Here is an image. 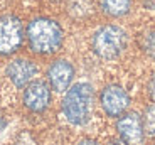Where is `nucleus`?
Segmentation results:
<instances>
[{
    "label": "nucleus",
    "mask_w": 155,
    "mask_h": 145,
    "mask_svg": "<svg viewBox=\"0 0 155 145\" xmlns=\"http://www.w3.org/2000/svg\"><path fill=\"white\" fill-rule=\"evenodd\" d=\"M25 37L32 52L47 56L61 49L64 32L58 20L51 17H35L27 24Z\"/></svg>",
    "instance_id": "nucleus-1"
},
{
    "label": "nucleus",
    "mask_w": 155,
    "mask_h": 145,
    "mask_svg": "<svg viewBox=\"0 0 155 145\" xmlns=\"http://www.w3.org/2000/svg\"><path fill=\"white\" fill-rule=\"evenodd\" d=\"M94 105V88L86 81L71 84L62 98V115L71 125H86L91 118Z\"/></svg>",
    "instance_id": "nucleus-2"
},
{
    "label": "nucleus",
    "mask_w": 155,
    "mask_h": 145,
    "mask_svg": "<svg viewBox=\"0 0 155 145\" xmlns=\"http://www.w3.org/2000/svg\"><path fill=\"white\" fill-rule=\"evenodd\" d=\"M128 46V34L116 24L101 25L91 35V49L103 61H113L120 58Z\"/></svg>",
    "instance_id": "nucleus-3"
},
{
    "label": "nucleus",
    "mask_w": 155,
    "mask_h": 145,
    "mask_svg": "<svg viewBox=\"0 0 155 145\" xmlns=\"http://www.w3.org/2000/svg\"><path fill=\"white\" fill-rule=\"evenodd\" d=\"M25 31L24 24L14 14L0 15V56H12L22 47Z\"/></svg>",
    "instance_id": "nucleus-4"
},
{
    "label": "nucleus",
    "mask_w": 155,
    "mask_h": 145,
    "mask_svg": "<svg viewBox=\"0 0 155 145\" xmlns=\"http://www.w3.org/2000/svg\"><path fill=\"white\" fill-rule=\"evenodd\" d=\"M130 94L120 84H108L100 93V105L108 117H120L130 106Z\"/></svg>",
    "instance_id": "nucleus-5"
},
{
    "label": "nucleus",
    "mask_w": 155,
    "mask_h": 145,
    "mask_svg": "<svg viewBox=\"0 0 155 145\" xmlns=\"http://www.w3.org/2000/svg\"><path fill=\"white\" fill-rule=\"evenodd\" d=\"M51 86L42 79H34L24 88L22 103L32 113H42L51 105Z\"/></svg>",
    "instance_id": "nucleus-6"
},
{
    "label": "nucleus",
    "mask_w": 155,
    "mask_h": 145,
    "mask_svg": "<svg viewBox=\"0 0 155 145\" xmlns=\"http://www.w3.org/2000/svg\"><path fill=\"white\" fill-rule=\"evenodd\" d=\"M47 83L52 91L66 93V90L73 84L74 79V66L68 59H56L49 64L46 71Z\"/></svg>",
    "instance_id": "nucleus-7"
},
{
    "label": "nucleus",
    "mask_w": 155,
    "mask_h": 145,
    "mask_svg": "<svg viewBox=\"0 0 155 145\" xmlns=\"http://www.w3.org/2000/svg\"><path fill=\"white\" fill-rule=\"evenodd\" d=\"M116 130H118V135L128 145H138L143 142V120L135 111H125L123 115H120L116 120Z\"/></svg>",
    "instance_id": "nucleus-8"
},
{
    "label": "nucleus",
    "mask_w": 155,
    "mask_h": 145,
    "mask_svg": "<svg viewBox=\"0 0 155 145\" xmlns=\"http://www.w3.org/2000/svg\"><path fill=\"white\" fill-rule=\"evenodd\" d=\"M37 74V64L31 59L15 58L5 68V76L15 88H25L31 81H34Z\"/></svg>",
    "instance_id": "nucleus-9"
},
{
    "label": "nucleus",
    "mask_w": 155,
    "mask_h": 145,
    "mask_svg": "<svg viewBox=\"0 0 155 145\" xmlns=\"http://www.w3.org/2000/svg\"><path fill=\"white\" fill-rule=\"evenodd\" d=\"M101 12L113 19L125 17L132 8V0H100Z\"/></svg>",
    "instance_id": "nucleus-10"
},
{
    "label": "nucleus",
    "mask_w": 155,
    "mask_h": 145,
    "mask_svg": "<svg viewBox=\"0 0 155 145\" xmlns=\"http://www.w3.org/2000/svg\"><path fill=\"white\" fill-rule=\"evenodd\" d=\"M68 12L74 19H84L93 12L91 0H68Z\"/></svg>",
    "instance_id": "nucleus-11"
},
{
    "label": "nucleus",
    "mask_w": 155,
    "mask_h": 145,
    "mask_svg": "<svg viewBox=\"0 0 155 145\" xmlns=\"http://www.w3.org/2000/svg\"><path fill=\"white\" fill-rule=\"evenodd\" d=\"M142 120H143L145 133L150 135V137H155V103L148 105L145 108L143 115H142Z\"/></svg>",
    "instance_id": "nucleus-12"
},
{
    "label": "nucleus",
    "mask_w": 155,
    "mask_h": 145,
    "mask_svg": "<svg viewBox=\"0 0 155 145\" xmlns=\"http://www.w3.org/2000/svg\"><path fill=\"white\" fill-rule=\"evenodd\" d=\"M140 46H142V51H143L150 59L155 61V29L153 31H147L142 35Z\"/></svg>",
    "instance_id": "nucleus-13"
},
{
    "label": "nucleus",
    "mask_w": 155,
    "mask_h": 145,
    "mask_svg": "<svg viewBox=\"0 0 155 145\" xmlns=\"http://www.w3.org/2000/svg\"><path fill=\"white\" fill-rule=\"evenodd\" d=\"M147 90H148V96H150V100H152V101H155V74L152 76L150 81H148Z\"/></svg>",
    "instance_id": "nucleus-14"
},
{
    "label": "nucleus",
    "mask_w": 155,
    "mask_h": 145,
    "mask_svg": "<svg viewBox=\"0 0 155 145\" xmlns=\"http://www.w3.org/2000/svg\"><path fill=\"white\" fill-rule=\"evenodd\" d=\"M108 145H128V143L121 137H116V138H111V140L108 142Z\"/></svg>",
    "instance_id": "nucleus-15"
},
{
    "label": "nucleus",
    "mask_w": 155,
    "mask_h": 145,
    "mask_svg": "<svg viewBox=\"0 0 155 145\" xmlns=\"http://www.w3.org/2000/svg\"><path fill=\"white\" fill-rule=\"evenodd\" d=\"M78 145H100L96 140H91V138H83V140L78 142Z\"/></svg>",
    "instance_id": "nucleus-16"
},
{
    "label": "nucleus",
    "mask_w": 155,
    "mask_h": 145,
    "mask_svg": "<svg viewBox=\"0 0 155 145\" xmlns=\"http://www.w3.org/2000/svg\"><path fill=\"white\" fill-rule=\"evenodd\" d=\"M5 125H7V120H5V117H4V113L0 111V132L5 128Z\"/></svg>",
    "instance_id": "nucleus-17"
}]
</instances>
